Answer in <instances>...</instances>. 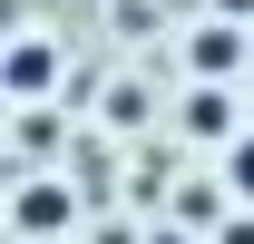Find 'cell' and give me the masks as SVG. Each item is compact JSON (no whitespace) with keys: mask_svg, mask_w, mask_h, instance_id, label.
Returning a JSON list of instances; mask_svg holds the SVG:
<instances>
[{"mask_svg":"<svg viewBox=\"0 0 254 244\" xmlns=\"http://www.w3.org/2000/svg\"><path fill=\"white\" fill-rule=\"evenodd\" d=\"M10 88H20V98L49 88V49H10Z\"/></svg>","mask_w":254,"mask_h":244,"instance_id":"cell-2","label":"cell"},{"mask_svg":"<svg viewBox=\"0 0 254 244\" xmlns=\"http://www.w3.org/2000/svg\"><path fill=\"white\" fill-rule=\"evenodd\" d=\"M235 185H245V195H254V137H245V147H235Z\"/></svg>","mask_w":254,"mask_h":244,"instance_id":"cell-3","label":"cell"},{"mask_svg":"<svg viewBox=\"0 0 254 244\" xmlns=\"http://www.w3.org/2000/svg\"><path fill=\"white\" fill-rule=\"evenodd\" d=\"M59 215H68L59 185H30V195H20V235H59Z\"/></svg>","mask_w":254,"mask_h":244,"instance_id":"cell-1","label":"cell"}]
</instances>
